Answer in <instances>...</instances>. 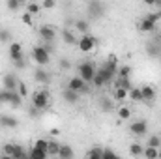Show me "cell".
I'll return each mask as SVG.
<instances>
[{
    "label": "cell",
    "instance_id": "74e56055",
    "mask_svg": "<svg viewBox=\"0 0 161 159\" xmlns=\"http://www.w3.org/2000/svg\"><path fill=\"white\" fill-rule=\"evenodd\" d=\"M0 150H2V154H6V156H11V157H13V152H15V144H11V142H6V144L0 148Z\"/></svg>",
    "mask_w": 161,
    "mask_h": 159
},
{
    "label": "cell",
    "instance_id": "e0dca14e",
    "mask_svg": "<svg viewBox=\"0 0 161 159\" xmlns=\"http://www.w3.org/2000/svg\"><path fill=\"white\" fill-rule=\"evenodd\" d=\"M139 30H141V32H152V30H156V23L150 21L148 17H144V19L139 23Z\"/></svg>",
    "mask_w": 161,
    "mask_h": 159
},
{
    "label": "cell",
    "instance_id": "30bf717a",
    "mask_svg": "<svg viewBox=\"0 0 161 159\" xmlns=\"http://www.w3.org/2000/svg\"><path fill=\"white\" fill-rule=\"evenodd\" d=\"M9 58L13 60V62H17V60H23L25 56H23V45L21 43H17V41H11L9 43Z\"/></svg>",
    "mask_w": 161,
    "mask_h": 159
},
{
    "label": "cell",
    "instance_id": "3957f363",
    "mask_svg": "<svg viewBox=\"0 0 161 159\" xmlns=\"http://www.w3.org/2000/svg\"><path fill=\"white\" fill-rule=\"evenodd\" d=\"M49 92L47 90H40V92H34L32 94V107H36L38 111L41 109H45L47 105H49Z\"/></svg>",
    "mask_w": 161,
    "mask_h": 159
},
{
    "label": "cell",
    "instance_id": "60d3db41",
    "mask_svg": "<svg viewBox=\"0 0 161 159\" xmlns=\"http://www.w3.org/2000/svg\"><path fill=\"white\" fill-rule=\"evenodd\" d=\"M103 159H120L111 148H103Z\"/></svg>",
    "mask_w": 161,
    "mask_h": 159
},
{
    "label": "cell",
    "instance_id": "f6af8a7d",
    "mask_svg": "<svg viewBox=\"0 0 161 159\" xmlns=\"http://www.w3.org/2000/svg\"><path fill=\"white\" fill-rule=\"evenodd\" d=\"M60 68H62V69H69V68H71V64H69V60H66V58H64V60L60 62Z\"/></svg>",
    "mask_w": 161,
    "mask_h": 159
},
{
    "label": "cell",
    "instance_id": "cb8c5ba5",
    "mask_svg": "<svg viewBox=\"0 0 161 159\" xmlns=\"http://www.w3.org/2000/svg\"><path fill=\"white\" fill-rule=\"evenodd\" d=\"M75 30L82 32V36H84V34H88V30H90L88 21H86V19H79V21H75Z\"/></svg>",
    "mask_w": 161,
    "mask_h": 159
},
{
    "label": "cell",
    "instance_id": "52a82bcc",
    "mask_svg": "<svg viewBox=\"0 0 161 159\" xmlns=\"http://www.w3.org/2000/svg\"><path fill=\"white\" fill-rule=\"evenodd\" d=\"M129 131H131V135H135V137L146 135V133H148V123H146V120H135V122H131V123H129Z\"/></svg>",
    "mask_w": 161,
    "mask_h": 159
},
{
    "label": "cell",
    "instance_id": "8fae6325",
    "mask_svg": "<svg viewBox=\"0 0 161 159\" xmlns=\"http://www.w3.org/2000/svg\"><path fill=\"white\" fill-rule=\"evenodd\" d=\"M40 36L45 43H51V41L54 40V36H56L54 26H51V25H41L40 26Z\"/></svg>",
    "mask_w": 161,
    "mask_h": 159
},
{
    "label": "cell",
    "instance_id": "603a6c76",
    "mask_svg": "<svg viewBox=\"0 0 161 159\" xmlns=\"http://www.w3.org/2000/svg\"><path fill=\"white\" fill-rule=\"evenodd\" d=\"M113 99L118 101V103L125 101V99H127V90H124V88H114V92H113Z\"/></svg>",
    "mask_w": 161,
    "mask_h": 159
},
{
    "label": "cell",
    "instance_id": "1f68e13d",
    "mask_svg": "<svg viewBox=\"0 0 161 159\" xmlns=\"http://www.w3.org/2000/svg\"><path fill=\"white\" fill-rule=\"evenodd\" d=\"M118 118L120 120H129L131 118V111H129V107H125V105H120V107H118Z\"/></svg>",
    "mask_w": 161,
    "mask_h": 159
},
{
    "label": "cell",
    "instance_id": "7dc6e473",
    "mask_svg": "<svg viewBox=\"0 0 161 159\" xmlns=\"http://www.w3.org/2000/svg\"><path fill=\"white\" fill-rule=\"evenodd\" d=\"M0 159H13V157H11V156H6V154H2V156H0Z\"/></svg>",
    "mask_w": 161,
    "mask_h": 159
},
{
    "label": "cell",
    "instance_id": "f1b7e54d",
    "mask_svg": "<svg viewBox=\"0 0 161 159\" xmlns=\"http://www.w3.org/2000/svg\"><path fill=\"white\" fill-rule=\"evenodd\" d=\"M127 99H131V101H142V97H141V88L133 86V88L127 92Z\"/></svg>",
    "mask_w": 161,
    "mask_h": 159
},
{
    "label": "cell",
    "instance_id": "c3c4849f",
    "mask_svg": "<svg viewBox=\"0 0 161 159\" xmlns=\"http://www.w3.org/2000/svg\"><path fill=\"white\" fill-rule=\"evenodd\" d=\"M158 159H161V148H159V157H158Z\"/></svg>",
    "mask_w": 161,
    "mask_h": 159
},
{
    "label": "cell",
    "instance_id": "9c48e42d",
    "mask_svg": "<svg viewBox=\"0 0 161 159\" xmlns=\"http://www.w3.org/2000/svg\"><path fill=\"white\" fill-rule=\"evenodd\" d=\"M2 84H4V90H8V92H17L19 79L15 77V73H6V75L2 77Z\"/></svg>",
    "mask_w": 161,
    "mask_h": 159
},
{
    "label": "cell",
    "instance_id": "ab89813d",
    "mask_svg": "<svg viewBox=\"0 0 161 159\" xmlns=\"http://www.w3.org/2000/svg\"><path fill=\"white\" fill-rule=\"evenodd\" d=\"M146 51H148V54H150V56H159V47H156L154 43L146 45Z\"/></svg>",
    "mask_w": 161,
    "mask_h": 159
},
{
    "label": "cell",
    "instance_id": "d6a6232c",
    "mask_svg": "<svg viewBox=\"0 0 161 159\" xmlns=\"http://www.w3.org/2000/svg\"><path fill=\"white\" fill-rule=\"evenodd\" d=\"M47 146H49V140H47V139H38V140L34 142L32 148H36V150H40V152H45V154H47Z\"/></svg>",
    "mask_w": 161,
    "mask_h": 159
},
{
    "label": "cell",
    "instance_id": "5b68a950",
    "mask_svg": "<svg viewBox=\"0 0 161 159\" xmlns=\"http://www.w3.org/2000/svg\"><path fill=\"white\" fill-rule=\"evenodd\" d=\"M68 88L73 90V92H77V94H88L90 92V86L80 79V77H71L69 82H68Z\"/></svg>",
    "mask_w": 161,
    "mask_h": 159
},
{
    "label": "cell",
    "instance_id": "d4e9b609",
    "mask_svg": "<svg viewBox=\"0 0 161 159\" xmlns=\"http://www.w3.org/2000/svg\"><path fill=\"white\" fill-rule=\"evenodd\" d=\"M13 159H28V152L25 150V146H21V144H15Z\"/></svg>",
    "mask_w": 161,
    "mask_h": 159
},
{
    "label": "cell",
    "instance_id": "44dd1931",
    "mask_svg": "<svg viewBox=\"0 0 161 159\" xmlns=\"http://www.w3.org/2000/svg\"><path fill=\"white\" fill-rule=\"evenodd\" d=\"M58 152H60V142H56V140H49V146H47V156L58 157Z\"/></svg>",
    "mask_w": 161,
    "mask_h": 159
},
{
    "label": "cell",
    "instance_id": "4dcf8cb0",
    "mask_svg": "<svg viewBox=\"0 0 161 159\" xmlns=\"http://www.w3.org/2000/svg\"><path fill=\"white\" fill-rule=\"evenodd\" d=\"M114 88H124V90H131L133 88V84H131V80L129 79H116V84H114Z\"/></svg>",
    "mask_w": 161,
    "mask_h": 159
},
{
    "label": "cell",
    "instance_id": "ac0fdd59",
    "mask_svg": "<svg viewBox=\"0 0 161 159\" xmlns=\"http://www.w3.org/2000/svg\"><path fill=\"white\" fill-rule=\"evenodd\" d=\"M129 154H131L133 157H142L144 146H142L141 142H133V144H129Z\"/></svg>",
    "mask_w": 161,
    "mask_h": 159
},
{
    "label": "cell",
    "instance_id": "ee69618b",
    "mask_svg": "<svg viewBox=\"0 0 161 159\" xmlns=\"http://www.w3.org/2000/svg\"><path fill=\"white\" fill-rule=\"evenodd\" d=\"M13 66H15L17 69H25V68H26V62H25V58H23V60H17V62H13Z\"/></svg>",
    "mask_w": 161,
    "mask_h": 159
},
{
    "label": "cell",
    "instance_id": "277c9868",
    "mask_svg": "<svg viewBox=\"0 0 161 159\" xmlns=\"http://www.w3.org/2000/svg\"><path fill=\"white\" fill-rule=\"evenodd\" d=\"M86 9H88L90 19H99V17L105 15V4L99 2V0H92V2H88Z\"/></svg>",
    "mask_w": 161,
    "mask_h": 159
},
{
    "label": "cell",
    "instance_id": "9a60e30c",
    "mask_svg": "<svg viewBox=\"0 0 161 159\" xmlns=\"http://www.w3.org/2000/svg\"><path fill=\"white\" fill-rule=\"evenodd\" d=\"M75 152L69 144H60V152H58V159H73Z\"/></svg>",
    "mask_w": 161,
    "mask_h": 159
},
{
    "label": "cell",
    "instance_id": "bcb514c9",
    "mask_svg": "<svg viewBox=\"0 0 161 159\" xmlns=\"http://www.w3.org/2000/svg\"><path fill=\"white\" fill-rule=\"evenodd\" d=\"M38 112H40V111H38L36 107H30V111H28V114H30V116H38Z\"/></svg>",
    "mask_w": 161,
    "mask_h": 159
},
{
    "label": "cell",
    "instance_id": "f546056e",
    "mask_svg": "<svg viewBox=\"0 0 161 159\" xmlns=\"http://www.w3.org/2000/svg\"><path fill=\"white\" fill-rule=\"evenodd\" d=\"M49 156L45 154V152H40V150H36V148H30L28 150V159H47Z\"/></svg>",
    "mask_w": 161,
    "mask_h": 159
},
{
    "label": "cell",
    "instance_id": "d6986e66",
    "mask_svg": "<svg viewBox=\"0 0 161 159\" xmlns=\"http://www.w3.org/2000/svg\"><path fill=\"white\" fill-rule=\"evenodd\" d=\"M62 40H64V43H66V45H75V43H77L75 34H73L69 28H64V30H62Z\"/></svg>",
    "mask_w": 161,
    "mask_h": 159
},
{
    "label": "cell",
    "instance_id": "836d02e7",
    "mask_svg": "<svg viewBox=\"0 0 161 159\" xmlns=\"http://www.w3.org/2000/svg\"><path fill=\"white\" fill-rule=\"evenodd\" d=\"M9 105H11V107H21V105H23V97L19 96V92H11Z\"/></svg>",
    "mask_w": 161,
    "mask_h": 159
},
{
    "label": "cell",
    "instance_id": "2e32d148",
    "mask_svg": "<svg viewBox=\"0 0 161 159\" xmlns=\"http://www.w3.org/2000/svg\"><path fill=\"white\" fill-rule=\"evenodd\" d=\"M79 96L77 92H73V90H69V88H66V90H62V97H64V101H68V103H77L79 101Z\"/></svg>",
    "mask_w": 161,
    "mask_h": 159
},
{
    "label": "cell",
    "instance_id": "681fc988",
    "mask_svg": "<svg viewBox=\"0 0 161 159\" xmlns=\"http://www.w3.org/2000/svg\"><path fill=\"white\" fill-rule=\"evenodd\" d=\"M0 156H2V150H0Z\"/></svg>",
    "mask_w": 161,
    "mask_h": 159
},
{
    "label": "cell",
    "instance_id": "b9f144b4",
    "mask_svg": "<svg viewBox=\"0 0 161 159\" xmlns=\"http://www.w3.org/2000/svg\"><path fill=\"white\" fill-rule=\"evenodd\" d=\"M21 21H23V23H25L26 26H32V23H34V19H32V15H30V13H26V11H25V13L21 15Z\"/></svg>",
    "mask_w": 161,
    "mask_h": 159
},
{
    "label": "cell",
    "instance_id": "ba28073f",
    "mask_svg": "<svg viewBox=\"0 0 161 159\" xmlns=\"http://www.w3.org/2000/svg\"><path fill=\"white\" fill-rule=\"evenodd\" d=\"M156 88L154 86H150V84H144V86H141V97H142V103H146V105H152L154 101H156Z\"/></svg>",
    "mask_w": 161,
    "mask_h": 159
},
{
    "label": "cell",
    "instance_id": "6da1fadb",
    "mask_svg": "<svg viewBox=\"0 0 161 159\" xmlns=\"http://www.w3.org/2000/svg\"><path fill=\"white\" fill-rule=\"evenodd\" d=\"M32 60L40 66V68H45L49 62H51V52L43 47V45H36L32 49Z\"/></svg>",
    "mask_w": 161,
    "mask_h": 159
},
{
    "label": "cell",
    "instance_id": "e575fe53",
    "mask_svg": "<svg viewBox=\"0 0 161 159\" xmlns=\"http://www.w3.org/2000/svg\"><path fill=\"white\" fill-rule=\"evenodd\" d=\"M17 92H19V96H21L23 99L28 96V86H26L25 80H19V84H17Z\"/></svg>",
    "mask_w": 161,
    "mask_h": 159
},
{
    "label": "cell",
    "instance_id": "8992f818",
    "mask_svg": "<svg viewBox=\"0 0 161 159\" xmlns=\"http://www.w3.org/2000/svg\"><path fill=\"white\" fill-rule=\"evenodd\" d=\"M77 43H79V49L82 52H90L97 45V38H94L92 34H84V36H80V40Z\"/></svg>",
    "mask_w": 161,
    "mask_h": 159
},
{
    "label": "cell",
    "instance_id": "83f0119b",
    "mask_svg": "<svg viewBox=\"0 0 161 159\" xmlns=\"http://www.w3.org/2000/svg\"><path fill=\"white\" fill-rule=\"evenodd\" d=\"M40 11H41V4H38V2H28L26 4V13H30L32 17L38 15Z\"/></svg>",
    "mask_w": 161,
    "mask_h": 159
},
{
    "label": "cell",
    "instance_id": "7c38bea8",
    "mask_svg": "<svg viewBox=\"0 0 161 159\" xmlns=\"http://www.w3.org/2000/svg\"><path fill=\"white\" fill-rule=\"evenodd\" d=\"M0 125L6 127V129H15L19 125V120L11 114H0Z\"/></svg>",
    "mask_w": 161,
    "mask_h": 159
},
{
    "label": "cell",
    "instance_id": "484cf974",
    "mask_svg": "<svg viewBox=\"0 0 161 159\" xmlns=\"http://www.w3.org/2000/svg\"><path fill=\"white\" fill-rule=\"evenodd\" d=\"M131 77V68L125 64V66H120L118 68V73H116V79H129Z\"/></svg>",
    "mask_w": 161,
    "mask_h": 159
},
{
    "label": "cell",
    "instance_id": "5bb4252c",
    "mask_svg": "<svg viewBox=\"0 0 161 159\" xmlns=\"http://www.w3.org/2000/svg\"><path fill=\"white\" fill-rule=\"evenodd\" d=\"M34 80L40 82V84H49V82H51V73L45 71L43 68H36V71H34Z\"/></svg>",
    "mask_w": 161,
    "mask_h": 159
},
{
    "label": "cell",
    "instance_id": "4316f807",
    "mask_svg": "<svg viewBox=\"0 0 161 159\" xmlns=\"http://www.w3.org/2000/svg\"><path fill=\"white\" fill-rule=\"evenodd\" d=\"M142 157L144 159H158L159 157V150H158V148H150V146H146Z\"/></svg>",
    "mask_w": 161,
    "mask_h": 159
},
{
    "label": "cell",
    "instance_id": "ffe728a7",
    "mask_svg": "<svg viewBox=\"0 0 161 159\" xmlns=\"http://www.w3.org/2000/svg\"><path fill=\"white\" fill-rule=\"evenodd\" d=\"M86 159H103V148L101 146H94L86 152Z\"/></svg>",
    "mask_w": 161,
    "mask_h": 159
},
{
    "label": "cell",
    "instance_id": "7bdbcfd3",
    "mask_svg": "<svg viewBox=\"0 0 161 159\" xmlns=\"http://www.w3.org/2000/svg\"><path fill=\"white\" fill-rule=\"evenodd\" d=\"M54 6H56V2H54V0H45V2L41 4V8H45V9H53Z\"/></svg>",
    "mask_w": 161,
    "mask_h": 159
},
{
    "label": "cell",
    "instance_id": "7402d4cb",
    "mask_svg": "<svg viewBox=\"0 0 161 159\" xmlns=\"http://www.w3.org/2000/svg\"><path fill=\"white\" fill-rule=\"evenodd\" d=\"M99 105H101V111H103V112H111V111L114 109V103H113L111 97H101V99H99Z\"/></svg>",
    "mask_w": 161,
    "mask_h": 159
},
{
    "label": "cell",
    "instance_id": "4fadbf2b",
    "mask_svg": "<svg viewBox=\"0 0 161 159\" xmlns=\"http://www.w3.org/2000/svg\"><path fill=\"white\" fill-rule=\"evenodd\" d=\"M96 75H97V77L101 79V82H103V84H109L111 80H113L114 77H116V75H114L113 71H109V69H107L105 66H101V68H97V69H96Z\"/></svg>",
    "mask_w": 161,
    "mask_h": 159
},
{
    "label": "cell",
    "instance_id": "7a4b0ae2",
    "mask_svg": "<svg viewBox=\"0 0 161 159\" xmlns=\"http://www.w3.org/2000/svg\"><path fill=\"white\" fill-rule=\"evenodd\" d=\"M79 75L77 77H80V79L84 80L86 84L88 82H92L94 80V77H96V66H94V62H82V64H79Z\"/></svg>",
    "mask_w": 161,
    "mask_h": 159
},
{
    "label": "cell",
    "instance_id": "8d00e7d4",
    "mask_svg": "<svg viewBox=\"0 0 161 159\" xmlns=\"http://www.w3.org/2000/svg\"><path fill=\"white\" fill-rule=\"evenodd\" d=\"M21 6H23V2H21V0H8V2H6V8H8V9H11V11L21 9Z\"/></svg>",
    "mask_w": 161,
    "mask_h": 159
},
{
    "label": "cell",
    "instance_id": "f907efd6",
    "mask_svg": "<svg viewBox=\"0 0 161 159\" xmlns=\"http://www.w3.org/2000/svg\"><path fill=\"white\" fill-rule=\"evenodd\" d=\"M0 105H2V101H0Z\"/></svg>",
    "mask_w": 161,
    "mask_h": 159
},
{
    "label": "cell",
    "instance_id": "d590c367",
    "mask_svg": "<svg viewBox=\"0 0 161 159\" xmlns=\"http://www.w3.org/2000/svg\"><path fill=\"white\" fill-rule=\"evenodd\" d=\"M148 146H150V148H158V150H159V148H161V137H159V135H152V137L148 139Z\"/></svg>",
    "mask_w": 161,
    "mask_h": 159
},
{
    "label": "cell",
    "instance_id": "f35d334b",
    "mask_svg": "<svg viewBox=\"0 0 161 159\" xmlns=\"http://www.w3.org/2000/svg\"><path fill=\"white\" fill-rule=\"evenodd\" d=\"M6 41H11V32L8 28H0V43H6Z\"/></svg>",
    "mask_w": 161,
    "mask_h": 159
}]
</instances>
